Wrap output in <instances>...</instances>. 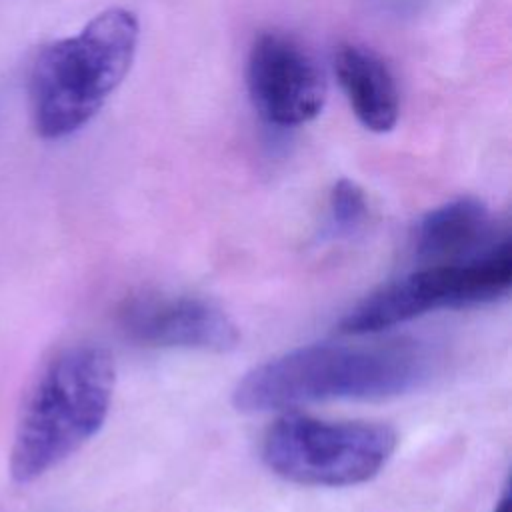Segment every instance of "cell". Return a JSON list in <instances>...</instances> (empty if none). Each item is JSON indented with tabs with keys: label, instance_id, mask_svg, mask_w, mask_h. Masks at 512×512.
Here are the masks:
<instances>
[{
	"label": "cell",
	"instance_id": "1",
	"mask_svg": "<svg viewBox=\"0 0 512 512\" xmlns=\"http://www.w3.org/2000/svg\"><path fill=\"white\" fill-rule=\"evenodd\" d=\"M432 352L418 340L308 344L270 358L242 376L236 410L254 414L324 400H386L420 388Z\"/></svg>",
	"mask_w": 512,
	"mask_h": 512
},
{
	"label": "cell",
	"instance_id": "2",
	"mask_svg": "<svg viewBox=\"0 0 512 512\" xmlns=\"http://www.w3.org/2000/svg\"><path fill=\"white\" fill-rule=\"evenodd\" d=\"M114 362L96 344L56 352L30 384L20 406L10 474L30 484L68 460L104 426L114 396Z\"/></svg>",
	"mask_w": 512,
	"mask_h": 512
},
{
	"label": "cell",
	"instance_id": "3",
	"mask_svg": "<svg viewBox=\"0 0 512 512\" xmlns=\"http://www.w3.org/2000/svg\"><path fill=\"white\" fill-rule=\"evenodd\" d=\"M134 12L108 8L78 34L44 46L30 70L32 122L44 140L86 126L126 78L138 48Z\"/></svg>",
	"mask_w": 512,
	"mask_h": 512
},
{
	"label": "cell",
	"instance_id": "4",
	"mask_svg": "<svg viewBox=\"0 0 512 512\" xmlns=\"http://www.w3.org/2000/svg\"><path fill=\"white\" fill-rule=\"evenodd\" d=\"M396 444L386 424L284 414L264 434L262 460L288 482L340 488L378 476Z\"/></svg>",
	"mask_w": 512,
	"mask_h": 512
},
{
	"label": "cell",
	"instance_id": "5",
	"mask_svg": "<svg viewBox=\"0 0 512 512\" xmlns=\"http://www.w3.org/2000/svg\"><path fill=\"white\" fill-rule=\"evenodd\" d=\"M510 286L512 246L504 238L482 256L430 264L380 286L342 318L340 332L378 334L434 310L490 304Z\"/></svg>",
	"mask_w": 512,
	"mask_h": 512
},
{
	"label": "cell",
	"instance_id": "6",
	"mask_svg": "<svg viewBox=\"0 0 512 512\" xmlns=\"http://www.w3.org/2000/svg\"><path fill=\"white\" fill-rule=\"evenodd\" d=\"M246 86L252 106L272 126L314 120L326 102V80L312 54L290 34L260 32L248 52Z\"/></svg>",
	"mask_w": 512,
	"mask_h": 512
},
{
	"label": "cell",
	"instance_id": "7",
	"mask_svg": "<svg viewBox=\"0 0 512 512\" xmlns=\"http://www.w3.org/2000/svg\"><path fill=\"white\" fill-rule=\"evenodd\" d=\"M124 334L152 348L228 352L238 346L236 322L216 304L188 294L144 292L118 310Z\"/></svg>",
	"mask_w": 512,
	"mask_h": 512
},
{
	"label": "cell",
	"instance_id": "8",
	"mask_svg": "<svg viewBox=\"0 0 512 512\" xmlns=\"http://www.w3.org/2000/svg\"><path fill=\"white\" fill-rule=\"evenodd\" d=\"M338 84L358 118L370 130L384 134L400 116V94L388 64L370 48L342 44L334 54Z\"/></svg>",
	"mask_w": 512,
	"mask_h": 512
},
{
	"label": "cell",
	"instance_id": "9",
	"mask_svg": "<svg viewBox=\"0 0 512 512\" xmlns=\"http://www.w3.org/2000/svg\"><path fill=\"white\" fill-rule=\"evenodd\" d=\"M492 232L490 212L478 198H454L426 212L416 224L414 252L422 260L456 262L472 258Z\"/></svg>",
	"mask_w": 512,
	"mask_h": 512
},
{
	"label": "cell",
	"instance_id": "10",
	"mask_svg": "<svg viewBox=\"0 0 512 512\" xmlns=\"http://www.w3.org/2000/svg\"><path fill=\"white\" fill-rule=\"evenodd\" d=\"M368 218V202L364 190L348 180H338L328 196L326 234L330 238H350Z\"/></svg>",
	"mask_w": 512,
	"mask_h": 512
},
{
	"label": "cell",
	"instance_id": "11",
	"mask_svg": "<svg viewBox=\"0 0 512 512\" xmlns=\"http://www.w3.org/2000/svg\"><path fill=\"white\" fill-rule=\"evenodd\" d=\"M510 506H512V498H510V490L504 488L502 496L498 498L496 506H494V512H510Z\"/></svg>",
	"mask_w": 512,
	"mask_h": 512
}]
</instances>
